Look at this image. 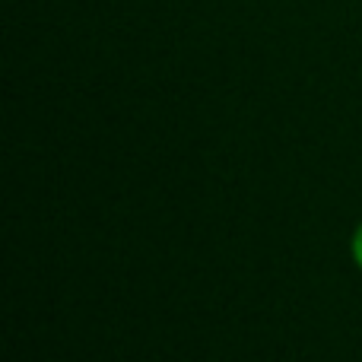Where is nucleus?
<instances>
[{"label":"nucleus","instance_id":"1","mask_svg":"<svg viewBox=\"0 0 362 362\" xmlns=\"http://www.w3.org/2000/svg\"><path fill=\"white\" fill-rule=\"evenodd\" d=\"M350 261L362 274V219L356 223V229H353V235H350Z\"/></svg>","mask_w":362,"mask_h":362}]
</instances>
